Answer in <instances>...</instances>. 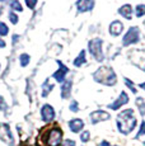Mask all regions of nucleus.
Returning <instances> with one entry per match:
<instances>
[{
	"label": "nucleus",
	"mask_w": 145,
	"mask_h": 146,
	"mask_svg": "<svg viewBox=\"0 0 145 146\" xmlns=\"http://www.w3.org/2000/svg\"><path fill=\"white\" fill-rule=\"evenodd\" d=\"M136 118L132 109H125L117 116V128L121 133L127 135L135 128Z\"/></svg>",
	"instance_id": "nucleus-1"
},
{
	"label": "nucleus",
	"mask_w": 145,
	"mask_h": 146,
	"mask_svg": "<svg viewBox=\"0 0 145 146\" xmlns=\"http://www.w3.org/2000/svg\"><path fill=\"white\" fill-rule=\"evenodd\" d=\"M99 146H112L110 144V142H107V141H102L101 144H99Z\"/></svg>",
	"instance_id": "nucleus-32"
},
{
	"label": "nucleus",
	"mask_w": 145,
	"mask_h": 146,
	"mask_svg": "<svg viewBox=\"0 0 145 146\" xmlns=\"http://www.w3.org/2000/svg\"><path fill=\"white\" fill-rule=\"evenodd\" d=\"M143 15H145V5L140 4L136 7V17L140 18V17H143Z\"/></svg>",
	"instance_id": "nucleus-23"
},
{
	"label": "nucleus",
	"mask_w": 145,
	"mask_h": 146,
	"mask_svg": "<svg viewBox=\"0 0 145 146\" xmlns=\"http://www.w3.org/2000/svg\"><path fill=\"white\" fill-rule=\"evenodd\" d=\"M85 62H87V58H85V51L83 50V51L79 53V56L74 60V66L79 67V66H82L83 64H85Z\"/></svg>",
	"instance_id": "nucleus-17"
},
{
	"label": "nucleus",
	"mask_w": 145,
	"mask_h": 146,
	"mask_svg": "<svg viewBox=\"0 0 145 146\" xmlns=\"http://www.w3.org/2000/svg\"><path fill=\"white\" fill-rule=\"evenodd\" d=\"M40 140L43 142V146H60L63 141V131L60 127H51L41 133Z\"/></svg>",
	"instance_id": "nucleus-3"
},
{
	"label": "nucleus",
	"mask_w": 145,
	"mask_h": 146,
	"mask_svg": "<svg viewBox=\"0 0 145 146\" xmlns=\"http://www.w3.org/2000/svg\"><path fill=\"white\" fill-rule=\"evenodd\" d=\"M111 116L110 113H107L106 111H96L90 114V119H92V123H98V122H103V121H107L110 119Z\"/></svg>",
	"instance_id": "nucleus-11"
},
{
	"label": "nucleus",
	"mask_w": 145,
	"mask_h": 146,
	"mask_svg": "<svg viewBox=\"0 0 145 146\" xmlns=\"http://www.w3.org/2000/svg\"><path fill=\"white\" fill-rule=\"evenodd\" d=\"M41 116L45 122H51L55 118V109L50 104H45L41 109Z\"/></svg>",
	"instance_id": "nucleus-9"
},
{
	"label": "nucleus",
	"mask_w": 145,
	"mask_h": 146,
	"mask_svg": "<svg viewBox=\"0 0 145 146\" xmlns=\"http://www.w3.org/2000/svg\"><path fill=\"white\" fill-rule=\"evenodd\" d=\"M28 64H29V55H27V53L21 55V66L22 67H26Z\"/></svg>",
	"instance_id": "nucleus-21"
},
{
	"label": "nucleus",
	"mask_w": 145,
	"mask_h": 146,
	"mask_svg": "<svg viewBox=\"0 0 145 146\" xmlns=\"http://www.w3.org/2000/svg\"><path fill=\"white\" fill-rule=\"evenodd\" d=\"M140 88H143V89H145V83H141V84H140Z\"/></svg>",
	"instance_id": "nucleus-34"
},
{
	"label": "nucleus",
	"mask_w": 145,
	"mask_h": 146,
	"mask_svg": "<svg viewBox=\"0 0 145 146\" xmlns=\"http://www.w3.org/2000/svg\"><path fill=\"white\" fill-rule=\"evenodd\" d=\"M52 89H54V85H52V84H50L49 79H46V81H45V84H43L42 97H43V98H45V97H47V95H49V93L52 90Z\"/></svg>",
	"instance_id": "nucleus-18"
},
{
	"label": "nucleus",
	"mask_w": 145,
	"mask_h": 146,
	"mask_svg": "<svg viewBox=\"0 0 145 146\" xmlns=\"http://www.w3.org/2000/svg\"><path fill=\"white\" fill-rule=\"evenodd\" d=\"M24 1H26V5L29 9H35L36 4H37V0H24Z\"/></svg>",
	"instance_id": "nucleus-26"
},
{
	"label": "nucleus",
	"mask_w": 145,
	"mask_h": 146,
	"mask_svg": "<svg viewBox=\"0 0 145 146\" xmlns=\"http://www.w3.org/2000/svg\"><path fill=\"white\" fill-rule=\"evenodd\" d=\"M139 41V28L138 27H130L127 33L122 38V44L124 46H130L132 43H136Z\"/></svg>",
	"instance_id": "nucleus-6"
},
{
	"label": "nucleus",
	"mask_w": 145,
	"mask_h": 146,
	"mask_svg": "<svg viewBox=\"0 0 145 146\" xmlns=\"http://www.w3.org/2000/svg\"><path fill=\"white\" fill-rule=\"evenodd\" d=\"M5 103H4V99H3V97H0V109H4L5 108Z\"/></svg>",
	"instance_id": "nucleus-31"
},
{
	"label": "nucleus",
	"mask_w": 145,
	"mask_h": 146,
	"mask_svg": "<svg viewBox=\"0 0 145 146\" xmlns=\"http://www.w3.org/2000/svg\"><path fill=\"white\" fill-rule=\"evenodd\" d=\"M3 47H5V41H3L0 38V48H3Z\"/></svg>",
	"instance_id": "nucleus-33"
},
{
	"label": "nucleus",
	"mask_w": 145,
	"mask_h": 146,
	"mask_svg": "<svg viewBox=\"0 0 145 146\" xmlns=\"http://www.w3.org/2000/svg\"><path fill=\"white\" fill-rule=\"evenodd\" d=\"M141 135H145V121H143L141 122V126H140V130H139V132H138V135H136V139L138 137H140Z\"/></svg>",
	"instance_id": "nucleus-27"
},
{
	"label": "nucleus",
	"mask_w": 145,
	"mask_h": 146,
	"mask_svg": "<svg viewBox=\"0 0 145 146\" xmlns=\"http://www.w3.org/2000/svg\"><path fill=\"white\" fill-rule=\"evenodd\" d=\"M136 106H138L139 112H140L141 116H145V102L143 98H138L136 99Z\"/></svg>",
	"instance_id": "nucleus-19"
},
{
	"label": "nucleus",
	"mask_w": 145,
	"mask_h": 146,
	"mask_svg": "<svg viewBox=\"0 0 145 146\" xmlns=\"http://www.w3.org/2000/svg\"><path fill=\"white\" fill-rule=\"evenodd\" d=\"M89 139H90V133H89V131H84V132L80 135V140H82V142H88Z\"/></svg>",
	"instance_id": "nucleus-24"
},
{
	"label": "nucleus",
	"mask_w": 145,
	"mask_h": 146,
	"mask_svg": "<svg viewBox=\"0 0 145 146\" xmlns=\"http://www.w3.org/2000/svg\"><path fill=\"white\" fill-rule=\"evenodd\" d=\"M70 111L71 112H78L79 111V104H78V102H71V104H70Z\"/></svg>",
	"instance_id": "nucleus-28"
},
{
	"label": "nucleus",
	"mask_w": 145,
	"mask_h": 146,
	"mask_svg": "<svg viewBox=\"0 0 145 146\" xmlns=\"http://www.w3.org/2000/svg\"><path fill=\"white\" fill-rule=\"evenodd\" d=\"M126 103H129V95H127L125 92H122L121 94H120V97L117 98L115 102L112 103V104L108 106V108L113 109V111H117V109H120L122 106H125Z\"/></svg>",
	"instance_id": "nucleus-8"
},
{
	"label": "nucleus",
	"mask_w": 145,
	"mask_h": 146,
	"mask_svg": "<svg viewBox=\"0 0 145 146\" xmlns=\"http://www.w3.org/2000/svg\"><path fill=\"white\" fill-rule=\"evenodd\" d=\"M63 146H76V145H75V141H74V140L68 139V140H65V141H64Z\"/></svg>",
	"instance_id": "nucleus-30"
},
{
	"label": "nucleus",
	"mask_w": 145,
	"mask_h": 146,
	"mask_svg": "<svg viewBox=\"0 0 145 146\" xmlns=\"http://www.w3.org/2000/svg\"><path fill=\"white\" fill-rule=\"evenodd\" d=\"M131 61L145 71V51H134L131 53Z\"/></svg>",
	"instance_id": "nucleus-7"
},
{
	"label": "nucleus",
	"mask_w": 145,
	"mask_h": 146,
	"mask_svg": "<svg viewBox=\"0 0 145 146\" xmlns=\"http://www.w3.org/2000/svg\"><path fill=\"white\" fill-rule=\"evenodd\" d=\"M76 8L80 13L89 12V10H92L94 8V0H78Z\"/></svg>",
	"instance_id": "nucleus-12"
},
{
	"label": "nucleus",
	"mask_w": 145,
	"mask_h": 146,
	"mask_svg": "<svg viewBox=\"0 0 145 146\" xmlns=\"http://www.w3.org/2000/svg\"><path fill=\"white\" fill-rule=\"evenodd\" d=\"M88 48H89V52L92 53L94 58L97 61H103L104 56H103V52H102V40L101 38H94V40H90L88 43Z\"/></svg>",
	"instance_id": "nucleus-4"
},
{
	"label": "nucleus",
	"mask_w": 145,
	"mask_h": 146,
	"mask_svg": "<svg viewBox=\"0 0 145 146\" xmlns=\"http://www.w3.org/2000/svg\"><path fill=\"white\" fill-rule=\"evenodd\" d=\"M0 140L9 146L14 144V137H13L12 131L7 123H0Z\"/></svg>",
	"instance_id": "nucleus-5"
},
{
	"label": "nucleus",
	"mask_w": 145,
	"mask_h": 146,
	"mask_svg": "<svg viewBox=\"0 0 145 146\" xmlns=\"http://www.w3.org/2000/svg\"><path fill=\"white\" fill-rule=\"evenodd\" d=\"M83 127H84V122L80 118H74L69 122V128H70L71 132H74V133L80 132V131L83 130Z\"/></svg>",
	"instance_id": "nucleus-13"
},
{
	"label": "nucleus",
	"mask_w": 145,
	"mask_h": 146,
	"mask_svg": "<svg viewBox=\"0 0 145 146\" xmlns=\"http://www.w3.org/2000/svg\"><path fill=\"white\" fill-rule=\"evenodd\" d=\"M0 1H4V0H0Z\"/></svg>",
	"instance_id": "nucleus-35"
},
{
	"label": "nucleus",
	"mask_w": 145,
	"mask_h": 146,
	"mask_svg": "<svg viewBox=\"0 0 145 146\" xmlns=\"http://www.w3.org/2000/svg\"><path fill=\"white\" fill-rule=\"evenodd\" d=\"M9 33V28L5 23L0 22V36H7Z\"/></svg>",
	"instance_id": "nucleus-22"
},
{
	"label": "nucleus",
	"mask_w": 145,
	"mask_h": 146,
	"mask_svg": "<svg viewBox=\"0 0 145 146\" xmlns=\"http://www.w3.org/2000/svg\"><path fill=\"white\" fill-rule=\"evenodd\" d=\"M9 18H10V22H12L13 24H17V23H18V15H17V14L10 13V14H9Z\"/></svg>",
	"instance_id": "nucleus-29"
},
{
	"label": "nucleus",
	"mask_w": 145,
	"mask_h": 146,
	"mask_svg": "<svg viewBox=\"0 0 145 146\" xmlns=\"http://www.w3.org/2000/svg\"><path fill=\"white\" fill-rule=\"evenodd\" d=\"M93 78L97 83H101L103 85H107V86H112L117 83V76H116L115 71L108 66L99 67L93 74Z\"/></svg>",
	"instance_id": "nucleus-2"
},
{
	"label": "nucleus",
	"mask_w": 145,
	"mask_h": 146,
	"mask_svg": "<svg viewBox=\"0 0 145 146\" xmlns=\"http://www.w3.org/2000/svg\"><path fill=\"white\" fill-rule=\"evenodd\" d=\"M124 31V24L120 21H113L112 23L110 24V33L112 36H120Z\"/></svg>",
	"instance_id": "nucleus-14"
},
{
	"label": "nucleus",
	"mask_w": 145,
	"mask_h": 146,
	"mask_svg": "<svg viewBox=\"0 0 145 146\" xmlns=\"http://www.w3.org/2000/svg\"><path fill=\"white\" fill-rule=\"evenodd\" d=\"M118 13L121 14L122 17H125L126 19H131V17H132V8H131V5L126 4V5H124V7L120 8Z\"/></svg>",
	"instance_id": "nucleus-16"
},
{
	"label": "nucleus",
	"mask_w": 145,
	"mask_h": 146,
	"mask_svg": "<svg viewBox=\"0 0 145 146\" xmlns=\"http://www.w3.org/2000/svg\"><path fill=\"white\" fill-rule=\"evenodd\" d=\"M125 84H126V86H129V89L132 92V93H136V92H138V90H136V88H135V85L131 83L130 79H125Z\"/></svg>",
	"instance_id": "nucleus-25"
},
{
	"label": "nucleus",
	"mask_w": 145,
	"mask_h": 146,
	"mask_svg": "<svg viewBox=\"0 0 145 146\" xmlns=\"http://www.w3.org/2000/svg\"><path fill=\"white\" fill-rule=\"evenodd\" d=\"M10 8L17 10V12H22V10H23V8H22V5L19 4L18 0H12V1H10Z\"/></svg>",
	"instance_id": "nucleus-20"
},
{
	"label": "nucleus",
	"mask_w": 145,
	"mask_h": 146,
	"mask_svg": "<svg viewBox=\"0 0 145 146\" xmlns=\"http://www.w3.org/2000/svg\"><path fill=\"white\" fill-rule=\"evenodd\" d=\"M57 65L60 66V69H59L56 72H54V78L56 81H59V83H64L66 74L69 72V69H68V66H65L61 61H57Z\"/></svg>",
	"instance_id": "nucleus-10"
},
{
	"label": "nucleus",
	"mask_w": 145,
	"mask_h": 146,
	"mask_svg": "<svg viewBox=\"0 0 145 146\" xmlns=\"http://www.w3.org/2000/svg\"><path fill=\"white\" fill-rule=\"evenodd\" d=\"M71 84H72L71 80H66L63 83V85H61V98H63V99H68V98L70 97Z\"/></svg>",
	"instance_id": "nucleus-15"
}]
</instances>
